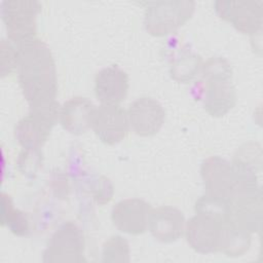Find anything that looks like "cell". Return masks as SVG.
Instances as JSON below:
<instances>
[{"label":"cell","mask_w":263,"mask_h":263,"mask_svg":"<svg viewBox=\"0 0 263 263\" xmlns=\"http://www.w3.org/2000/svg\"><path fill=\"white\" fill-rule=\"evenodd\" d=\"M16 73L30 109L58 103L55 63L45 42L35 38L18 47Z\"/></svg>","instance_id":"obj_1"},{"label":"cell","mask_w":263,"mask_h":263,"mask_svg":"<svg viewBox=\"0 0 263 263\" xmlns=\"http://www.w3.org/2000/svg\"><path fill=\"white\" fill-rule=\"evenodd\" d=\"M203 108L213 117L227 114L236 104V90L232 83V68L222 57H212L203 63L201 71Z\"/></svg>","instance_id":"obj_2"},{"label":"cell","mask_w":263,"mask_h":263,"mask_svg":"<svg viewBox=\"0 0 263 263\" xmlns=\"http://www.w3.org/2000/svg\"><path fill=\"white\" fill-rule=\"evenodd\" d=\"M144 25L147 32L156 37L175 33L184 26L195 10L190 0H168L146 3Z\"/></svg>","instance_id":"obj_3"},{"label":"cell","mask_w":263,"mask_h":263,"mask_svg":"<svg viewBox=\"0 0 263 263\" xmlns=\"http://www.w3.org/2000/svg\"><path fill=\"white\" fill-rule=\"evenodd\" d=\"M41 10L38 1L7 0L1 5L2 20L5 24L7 39L17 47L35 39L36 17Z\"/></svg>","instance_id":"obj_4"},{"label":"cell","mask_w":263,"mask_h":263,"mask_svg":"<svg viewBox=\"0 0 263 263\" xmlns=\"http://www.w3.org/2000/svg\"><path fill=\"white\" fill-rule=\"evenodd\" d=\"M84 234L72 221H67L51 234L43 252V262H84Z\"/></svg>","instance_id":"obj_5"},{"label":"cell","mask_w":263,"mask_h":263,"mask_svg":"<svg viewBox=\"0 0 263 263\" xmlns=\"http://www.w3.org/2000/svg\"><path fill=\"white\" fill-rule=\"evenodd\" d=\"M60 105L30 109L15 125L14 136L23 148L40 149L47 141L50 132L58 121Z\"/></svg>","instance_id":"obj_6"},{"label":"cell","mask_w":263,"mask_h":263,"mask_svg":"<svg viewBox=\"0 0 263 263\" xmlns=\"http://www.w3.org/2000/svg\"><path fill=\"white\" fill-rule=\"evenodd\" d=\"M216 13L237 31L254 36L263 25V1H221L214 3Z\"/></svg>","instance_id":"obj_7"},{"label":"cell","mask_w":263,"mask_h":263,"mask_svg":"<svg viewBox=\"0 0 263 263\" xmlns=\"http://www.w3.org/2000/svg\"><path fill=\"white\" fill-rule=\"evenodd\" d=\"M200 176L206 194L230 201L237 190L231 162L221 156H210L200 165Z\"/></svg>","instance_id":"obj_8"},{"label":"cell","mask_w":263,"mask_h":263,"mask_svg":"<svg viewBox=\"0 0 263 263\" xmlns=\"http://www.w3.org/2000/svg\"><path fill=\"white\" fill-rule=\"evenodd\" d=\"M129 128L127 112L120 105L101 104L97 107L91 129L102 143L110 146L120 143Z\"/></svg>","instance_id":"obj_9"},{"label":"cell","mask_w":263,"mask_h":263,"mask_svg":"<svg viewBox=\"0 0 263 263\" xmlns=\"http://www.w3.org/2000/svg\"><path fill=\"white\" fill-rule=\"evenodd\" d=\"M226 221L195 213L185 225L184 234L188 245L200 254L219 252L222 226Z\"/></svg>","instance_id":"obj_10"},{"label":"cell","mask_w":263,"mask_h":263,"mask_svg":"<svg viewBox=\"0 0 263 263\" xmlns=\"http://www.w3.org/2000/svg\"><path fill=\"white\" fill-rule=\"evenodd\" d=\"M127 112L129 126L133 132L141 137L156 135L162 127L165 111L156 99L140 97L130 103Z\"/></svg>","instance_id":"obj_11"},{"label":"cell","mask_w":263,"mask_h":263,"mask_svg":"<svg viewBox=\"0 0 263 263\" xmlns=\"http://www.w3.org/2000/svg\"><path fill=\"white\" fill-rule=\"evenodd\" d=\"M152 208L141 198H125L112 208L111 220L121 232L138 235L148 228L149 216Z\"/></svg>","instance_id":"obj_12"},{"label":"cell","mask_w":263,"mask_h":263,"mask_svg":"<svg viewBox=\"0 0 263 263\" xmlns=\"http://www.w3.org/2000/svg\"><path fill=\"white\" fill-rule=\"evenodd\" d=\"M229 221L251 234L258 232L262 223V189L236 194L230 200Z\"/></svg>","instance_id":"obj_13"},{"label":"cell","mask_w":263,"mask_h":263,"mask_svg":"<svg viewBox=\"0 0 263 263\" xmlns=\"http://www.w3.org/2000/svg\"><path fill=\"white\" fill-rule=\"evenodd\" d=\"M185 225L184 214L178 208L161 205L150 212L148 229L157 241L171 243L178 240L184 234Z\"/></svg>","instance_id":"obj_14"},{"label":"cell","mask_w":263,"mask_h":263,"mask_svg":"<svg viewBox=\"0 0 263 263\" xmlns=\"http://www.w3.org/2000/svg\"><path fill=\"white\" fill-rule=\"evenodd\" d=\"M127 73L117 65L101 69L95 77V95L101 104L119 105L127 96Z\"/></svg>","instance_id":"obj_15"},{"label":"cell","mask_w":263,"mask_h":263,"mask_svg":"<svg viewBox=\"0 0 263 263\" xmlns=\"http://www.w3.org/2000/svg\"><path fill=\"white\" fill-rule=\"evenodd\" d=\"M97 106L87 98L73 97L61 106L59 119L65 130L82 135L91 128Z\"/></svg>","instance_id":"obj_16"},{"label":"cell","mask_w":263,"mask_h":263,"mask_svg":"<svg viewBox=\"0 0 263 263\" xmlns=\"http://www.w3.org/2000/svg\"><path fill=\"white\" fill-rule=\"evenodd\" d=\"M252 234L241 230L229 220L223 223L219 242V252L228 257H240L251 247Z\"/></svg>","instance_id":"obj_17"},{"label":"cell","mask_w":263,"mask_h":263,"mask_svg":"<svg viewBox=\"0 0 263 263\" xmlns=\"http://www.w3.org/2000/svg\"><path fill=\"white\" fill-rule=\"evenodd\" d=\"M170 73L176 81L186 83L200 73L203 62L199 54L189 49H181L173 57Z\"/></svg>","instance_id":"obj_18"},{"label":"cell","mask_w":263,"mask_h":263,"mask_svg":"<svg viewBox=\"0 0 263 263\" xmlns=\"http://www.w3.org/2000/svg\"><path fill=\"white\" fill-rule=\"evenodd\" d=\"M1 225L18 236H25L30 231L27 216L14 208L11 197L5 192L1 193Z\"/></svg>","instance_id":"obj_19"},{"label":"cell","mask_w":263,"mask_h":263,"mask_svg":"<svg viewBox=\"0 0 263 263\" xmlns=\"http://www.w3.org/2000/svg\"><path fill=\"white\" fill-rule=\"evenodd\" d=\"M194 211L196 214H202L226 221L229 220L230 201L204 193L195 201Z\"/></svg>","instance_id":"obj_20"},{"label":"cell","mask_w":263,"mask_h":263,"mask_svg":"<svg viewBox=\"0 0 263 263\" xmlns=\"http://www.w3.org/2000/svg\"><path fill=\"white\" fill-rule=\"evenodd\" d=\"M103 262H128L129 245L127 240L120 235H112L103 245Z\"/></svg>","instance_id":"obj_21"},{"label":"cell","mask_w":263,"mask_h":263,"mask_svg":"<svg viewBox=\"0 0 263 263\" xmlns=\"http://www.w3.org/2000/svg\"><path fill=\"white\" fill-rule=\"evenodd\" d=\"M42 164V154L40 149L24 148L18 155L17 165L20 172L28 177L34 178Z\"/></svg>","instance_id":"obj_22"},{"label":"cell","mask_w":263,"mask_h":263,"mask_svg":"<svg viewBox=\"0 0 263 263\" xmlns=\"http://www.w3.org/2000/svg\"><path fill=\"white\" fill-rule=\"evenodd\" d=\"M18 47L8 39L1 42V74L5 76L16 69Z\"/></svg>","instance_id":"obj_23"},{"label":"cell","mask_w":263,"mask_h":263,"mask_svg":"<svg viewBox=\"0 0 263 263\" xmlns=\"http://www.w3.org/2000/svg\"><path fill=\"white\" fill-rule=\"evenodd\" d=\"M112 189L113 187L110 181L105 177H100L92 190L93 198L99 204H104L112 198V194H113Z\"/></svg>","instance_id":"obj_24"}]
</instances>
